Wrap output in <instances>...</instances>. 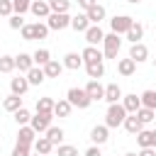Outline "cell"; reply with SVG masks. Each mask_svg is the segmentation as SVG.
<instances>
[{
    "label": "cell",
    "mask_w": 156,
    "mask_h": 156,
    "mask_svg": "<svg viewBox=\"0 0 156 156\" xmlns=\"http://www.w3.org/2000/svg\"><path fill=\"white\" fill-rule=\"evenodd\" d=\"M46 24H49V29L61 32V29L71 27V12H51V15L46 17Z\"/></svg>",
    "instance_id": "4"
},
{
    "label": "cell",
    "mask_w": 156,
    "mask_h": 156,
    "mask_svg": "<svg viewBox=\"0 0 156 156\" xmlns=\"http://www.w3.org/2000/svg\"><path fill=\"white\" fill-rule=\"evenodd\" d=\"M119 49H122V34H115V32L105 34V39H102V54H105V58H115L117 61Z\"/></svg>",
    "instance_id": "2"
},
{
    "label": "cell",
    "mask_w": 156,
    "mask_h": 156,
    "mask_svg": "<svg viewBox=\"0 0 156 156\" xmlns=\"http://www.w3.org/2000/svg\"><path fill=\"white\" fill-rule=\"evenodd\" d=\"M85 63H83V56L78 54V51H68L66 56H63V68H68V71H78V68H83Z\"/></svg>",
    "instance_id": "16"
},
{
    "label": "cell",
    "mask_w": 156,
    "mask_h": 156,
    "mask_svg": "<svg viewBox=\"0 0 156 156\" xmlns=\"http://www.w3.org/2000/svg\"><path fill=\"white\" fill-rule=\"evenodd\" d=\"M93 5H98V0H78V7L85 12V10H90Z\"/></svg>",
    "instance_id": "45"
},
{
    "label": "cell",
    "mask_w": 156,
    "mask_h": 156,
    "mask_svg": "<svg viewBox=\"0 0 156 156\" xmlns=\"http://www.w3.org/2000/svg\"><path fill=\"white\" fill-rule=\"evenodd\" d=\"M124 156H139V154H136V151H127Z\"/></svg>",
    "instance_id": "48"
},
{
    "label": "cell",
    "mask_w": 156,
    "mask_h": 156,
    "mask_svg": "<svg viewBox=\"0 0 156 156\" xmlns=\"http://www.w3.org/2000/svg\"><path fill=\"white\" fill-rule=\"evenodd\" d=\"M32 156H41V154H37V151H34V154H32Z\"/></svg>",
    "instance_id": "51"
},
{
    "label": "cell",
    "mask_w": 156,
    "mask_h": 156,
    "mask_svg": "<svg viewBox=\"0 0 156 156\" xmlns=\"http://www.w3.org/2000/svg\"><path fill=\"white\" fill-rule=\"evenodd\" d=\"M122 98H124V93H122V88H119L117 83H107V85H105V102H107V105L122 102Z\"/></svg>",
    "instance_id": "15"
},
{
    "label": "cell",
    "mask_w": 156,
    "mask_h": 156,
    "mask_svg": "<svg viewBox=\"0 0 156 156\" xmlns=\"http://www.w3.org/2000/svg\"><path fill=\"white\" fill-rule=\"evenodd\" d=\"M80 56H83V63L105 61V54H102V49H100V46H90V44H85V49L80 51Z\"/></svg>",
    "instance_id": "11"
},
{
    "label": "cell",
    "mask_w": 156,
    "mask_h": 156,
    "mask_svg": "<svg viewBox=\"0 0 156 156\" xmlns=\"http://www.w3.org/2000/svg\"><path fill=\"white\" fill-rule=\"evenodd\" d=\"M51 12H71V0H49Z\"/></svg>",
    "instance_id": "38"
},
{
    "label": "cell",
    "mask_w": 156,
    "mask_h": 156,
    "mask_svg": "<svg viewBox=\"0 0 156 156\" xmlns=\"http://www.w3.org/2000/svg\"><path fill=\"white\" fill-rule=\"evenodd\" d=\"M83 68H85V73H88V78H90V80H100V78L105 76V61H95V63H85Z\"/></svg>",
    "instance_id": "21"
},
{
    "label": "cell",
    "mask_w": 156,
    "mask_h": 156,
    "mask_svg": "<svg viewBox=\"0 0 156 156\" xmlns=\"http://www.w3.org/2000/svg\"><path fill=\"white\" fill-rule=\"evenodd\" d=\"M134 24V17H129V15H115L112 20H110V29L115 32V34H127L129 32V27Z\"/></svg>",
    "instance_id": "5"
},
{
    "label": "cell",
    "mask_w": 156,
    "mask_h": 156,
    "mask_svg": "<svg viewBox=\"0 0 156 156\" xmlns=\"http://www.w3.org/2000/svg\"><path fill=\"white\" fill-rule=\"evenodd\" d=\"M127 2H132V5H139V2H141V0H127Z\"/></svg>",
    "instance_id": "50"
},
{
    "label": "cell",
    "mask_w": 156,
    "mask_h": 156,
    "mask_svg": "<svg viewBox=\"0 0 156 156\" xmlns=\"http://www.w3.org/2000/svg\"><path fill=\"white\" fill-rule=\"evenodd\" d=\"M29 12L37 17V20H46L51 15V7H49V0H32V7Z\"/></svg>",
    "instance_id": "12"
},
{
    "label": "cell",
    "mask_w": 156,
    "mask_h": 156,
    "mask_svg": "<svg viewBox=\"0 0 156 156\" xmlns=\"http://www.w3.org/2000/svg\"><path fill=\"white\" fill-rule=\"evenodd\" d=\"M17 66H15V56H10V54H5V56H0V73H12Z\"/></svg>",
    "instance_id": "37"
},
{
    "label": "cell",
    "mask_w": 156,
    "mask_h": 156,
    "mask_svg": "<svg viewBox=\"0 0 156 156\" xmlns=\"http://www.w3.org/2000/svg\"><path fill=\"white\" fill-rule=\"evenodd\" d=\"M27 80H29V85H41L44 80H46V73H44V66H34V68H29L27 73Z\"/></svg>",
    "instance_id": "23"
},
{
    "label": "cell",
    "mask_w": 156,
    "mask_h": 156,
    "mask_svg": "<svg viewBox=\"0 0 156 156\" xmlns=\"http://www.w3.org/2000/svg\"><path fill=\"white\" fill-rule=\"evenodd\" d=\"M154 68H156V58H154Z\"/></svg>",
    "instance_id": "52"
},
{
    "label": "cell",
    "mask_w": 156,
    "mask_h": 156,
    "mask_svg": "<svg viewBox=\"0 0 156 156\" xmlns=\"http://www.w3.org/2000/svg\"><path fill=\"white\" fill-rule=\"evenodd\" d=\"M29 27H32V41H34V39H46L49 32H51L46 22H32Z\"/></svg>",
    "instance_id": "28"
},
{
    "label": "cell",
    "mask_w": 156,
    "mask_h": 156,
    "mask_svg": "<svg viewBox=\"0 0 156 156\" xmlns=\"http://www.w3.org/2000/svg\"><path fill=\"white\" fill-rule=\"evenodd\" d=\"M32 149H34V151H37V154H41V156H49V154H51V151H54V149H56V146H54V144H51V139H49V136H46V134H44V136H41V134H39V136H37V141H34V146H32Z\"/></svg>",
    "instance_id": "18"
},
{
    "label": "cell",
    "mask_w": 156,
    "mask_h": 156,
    "mask_svg": "<svg viewBox=\"0 0 156 156\" xmlns=\"http://www.w3.org/2000/svg\"><path fill=\"white\" fill-rule=\"evenodd\" d=\"M139 98H141V105H144V107L156 110V90H144Z\"/></svg>",
    "instance_id": "39"
},
{
    "label": "cell",
    "mask_w": 156,
    "mask_h": 156,
    "mask_svg": "<svg viewBox=\"0 0 156 156\" xmlns=\"http://www.w3.org/2000/svg\"><path fill=\"white\" fill-rule=\"evenodd\" d=\"M122 127H124V129H127L129 134H134V136H136V134H139V132L144 129V124H141V119L136 117V112H134V115H127V117H124V124H122Z\"/></svg>",
    "instance_id": "25"
},
{
    "label": "cell",
    "mask_w": 156,
    "mask_h": 156,
    "mask_svg": "<svg viewBox=\"0 0 156 156\" xmlns=\"http://www.w3.org/2000/svg\"><path fill=\"white\" fill-rule=\"evenodd\" d=\"M136 154H139V156H156V149H154V146H144V149H139Z\"/></svg>",
    "instance_id": "47"
},
{
    "label": "cell",
    "mask_w": 156,
    "mask_h": 156,
    "mask_svg": "<svg viewBox=\"0 0 156 156\" xmlns=\"http://www.w3.org/2000/svg\"><path fill=\"white\" fill-rule=\"evenodd\" d=\"M88 27H90V20H88L85 12H78V15L71 17V29H73V32H80V34H83Z\"/></svg>",
    "instance_id": "22"
},
{
    "label": "cell",
    "mask_w": 156,
    "mask_h": 156,
    "mask_svg": "<svg viewBox=\"0 0 156 156\" xmlns=\"http://www.w3.org/2000/svg\"><path fill=\"white\" fill-rule=\"evenodd\" d=\"M7 24H10V29H22L24 27V15H10L7 17Z\"/></svg>",
    "instance_id": "40"
},
{
    "label": "cell",
    "mask_w": 156,
    "mask_h": 156,
    "mask_svg": "<svg viewBox=\"0 0 156 156\" xmlns=\"http://www.w3.org/2000/svg\"><path fill=\"white\" fill-rule=\"evenodd\" d=\"M83 156H102V151H100V146H98V144H93V146H90Z\"/></svg>",
    "instance_id": "46"
},
{
    "label": "cell",
    "mask_w": 156,
    "mask_h": 156,
    "mask_svg": "<svg viewBox=\"0 0 156 156\" xmlns=\"http://www.w3.org/2000/svg\"><path fill=\"white\" fill-rule=\"evenodd\" d=\"M136 144H139V149L154 146V132H151V129H141V132L136 134Z\"/></svg>",
    "instance_id": "36"
},
{
    "label": "cell",
    "mask_w": 156,
    "mask_h": 156,
    "mask_svg": "<svg viewBox=\"0 0 156 156\" xmlns=\"http://www.w3.org/2000/svg\"><path fill=\"white\" fill-rule=\"evenodd\" d=\"M122 105H124V110H127L129 115H134V112L141 107V98H139L136 93H127V95L122 98Z\"/></svg>",
    "instance_id": "24"
},
{
    "label": "cell",
    "mask_w": 156,
    "mask_h": 156,
    "mask_svg": "<svg viewBox=\"0 0 156 156\" xmlns=\"http://www.w3.org/2000/svg\"><path fill=\"white\" fill-rule=\"evenodd\" d=\"M44 134H46V136L51 139V144H54V146H58V144L63 141V136H66V132H63L61 127H54V124H51V127H49V129H46Z\"/></svg>",
    "instance_id": "31"
},
{
    "label": "cell",
    "mask_w": 156,
    "mask_h": 156,
    "mask_svg": "<svg viewBox=\"0 0 156 156\" xmlns=\"http://www.w3.org/2000/svg\"><path fill=\"white\" fill-rule=\"evenodd\" d=\"M12 119L17 122V127H22V124H29V122H32V112H29L27 107H20L17 112H12Z\"/></svg>",
    "instance_id": "35"
},
{
    "label": "cell",
    "mask_w": 156,
    "mask_h": 156,
    "mask_svg": "<svg viewBox=\"0 0 156 156\" xmlns=\"http://www.w3.org/2000/svg\"><path fill=\"white\" fill-rule=\"evenodd\" d=\"M83 37H85V44H90V46H100L102 39H105V32L100 29V24H90V27L83 32Z\"/></svg>",
    "instance_id": "7"
},
{
    "label": "cell",
    "mask_w": 156,
    "mask_h": 156,
    "mask_svg": "<svg viewBox=\"0 0 156 156\" xmlns=\"http://www.w3.org/2000/svg\"><path fill=\"white\" fill-rule=\"evenodd\" d=\"M107 139H110V127H107V124H95V127L90 129V141H93V144L102 146V144H107Z\"/></svg>",
    "instance_id": "8"
},
{
    "label": "cell",
    "mask_w": 156,
    "mask_h": 156,
    "mask_svg": "<svg viewBox=\"0 0 156 156\" xmlns=\"http://www.w3.org/2000/svg\"><path fill=\"white\" fill-rule=\"evenodd\" d=\"M51 119H54V112H34L29 124L34 127V132H37V134H44V132L51 127Z\"/></svg>",
    "instance_id": "6"
},
{
    "label": "cell",
    "mask_w": 156,
    "mask_h": 156,
    "mask_svg": "<svg viewBox=\"0 0 156 156\" xmlns=\"http://www.w3.org/2000/svg\"><path fill=\"white\" fill-rule=\"evenodd\" d=\"M66 98H68V102L73 105V107H78V110H88L90 105H93V100H90V95L85 93V88H68V93H66Z\"/></svg>",
    "instance_id": "3"
},
{
    "label": "cell",
    "mask_w": 156,
    "mask_h": 156,
    "mask_svg": "<svg viewBox=\"0 0 156 156\" xmlns=\"http://www.w3.org/2000/svg\"><path fill=\"white\" fill-rule=\"evenodd\" d=\"M124 39L129 41V44H136V41H141L144 39V24H139L136 20H134V24L129 27V32L124 34Z\"/></svg>",
    "instance_id": "26"
},
{
    "label": "cell",
    "mask_w": 156,
    "mask_h": 156,
    "mask_svg": "<svg viewBox=\"0 0 156 156\" xmlns=\"http://www.w3.org/2000/svg\"><path fill=\"white\" fill-rule=\"evenodd\" d=\"M10 15H15L12 0H0V17H10Z\"/></svg>",
    "instance_id": "43"
},
{
    "label": "cell",
    "mask_w": 156,
    "mask_h": 156,
    "mask_svg": "<svg viewBox=\"0 0 156 156\" xmlns=\"http://www.w3.org/2000/svg\"><path fill=\"white\" fill-rule=\"evenodd\" d=\"M136 117H139V119H141V124L146 127V124H151V122H154L156 110H151V107H144V105H141V107L136 110Z\"/></svg>",
    "instance_id": "34"
},
{
    "label": "cell",
    "mask_w": 156,
    "mask_h": 156,
    "mask_svg": "<svg viewBox=\"0 0 156 156\" xmlns=\"http://www.w3.org/2000/svg\"><path fill=\"white\" fill-rule=\"evenodd\" d=\"M32 58H34V66H46V63L51 61V51H49V49H37V51L32 54Z\"/></svg>",
    "instance_id": "32"
},
{
    "label": "cell",
    "mask_w": 156,
    "mask_h": 156,
    "mask_svg": "<svg viewBox=\"0 0 156 156\" xmlns=\"http://www.w3.org/2000/svg\"><path fill=\"white\" fill-rule=\"evenodd\" d=\"M10 156H32V146H27V144H15V149H12Z\"/></svg>",
    "instance_id": "44"
},
{
    "label": "cell",
    "mask_w": 156,
    "mask_h": 156,
    "mask_svg": "<svg viewBox=\"0 0 156 156\" xmlns=\"http://www.w3.org/2000/svg\"><path fill=\"white\" fill-rule=\"evenodd\" d=\"M56 154L58 156H78V149L71 146V144H58L56 146Z\"/></svg>",
    "instance_id": "41"
},
{
    "label": "cell",
    "mask_w": 156,
    "mask_h": 156,
    "mask_svg": "<svg viewBox=\"0 0 156 156\" xmlns=\"http://www.w3.org/2000/svg\"><path fill=\"white\" fill-rule=\"evenodd\" d=\"M129 58H134L136 63H144V61H149V46H146L144 41H136V44H132V46H129Z\"/></svg>",
    "instance_id": "10"
},
{
    "label": "cell",
    "mask_w": 156,
    "mask_h": 156,
    "mask_svg": "<svg viewBox=\"0 0 156 156\" xmlns=\"http://www.w3.org/2000/svg\"><path fill=\"white\" fill-rule=\"evenodd\" d=\"M29 88H32V85H29V80H27V76H24V73H20L17 78H12V80H10V93H15V95H24Z\"/></svg>",
    "instance_id": "13"
},
{
    "label": "cell",
    "mask_w": 156,
    "mask_h": 156,
    "mask_svg": "<svg viewBox=\"0 0 156 156\" xmlns=\"http://www.w3.org/2000/svg\"><path fill=\"white\" fill-rule=\"evenodd\" d=\"M85 93L90 95V100H93V102H98V100H105V85H102L100 80H88V85H85Z\"/></svg>",
    "instance_id": "14"
},
{
    "label": "cell",
    "mask_w": 156,
    "mask_h": 156,
    "mask_svg": "<svg viewBox=\"0 0 156 156\" xmlns=\"http://www.w3.org/2000/svg\"><path fill=\"white\" fill-rule=\"evenodd\" d=\"M117 73L124 76V78L134 76V73H136V61L129 58V56H127V58H119V61H117Z\"/></svg>",
    "instance_id": "17"
},
{
    "label": "cell",
    "mask_w": 156,
    "mask_h": 156,
    "mask_svg": "<svg viewBox=\"0 0 156 156\" xmlns=\"http://www.w3.org/2000/svg\"><path fill=\"white\" fill-rule=\"evenodd\" d=\"M129 112L124 110V105L122 102H112V105H107V112H105V124L110 127V129H117V127H122L124 124V117H127Z\"/></svg>",
    "instance_id": "1"
},
{
    "label": "cell",
    "mask_w": 156,
    "mask_h": 156,
    "mask_svg": "<svg viewBox=\"0 0 156 156\" xmlns=\"http://www.w3.org/2000/svg\"><path fill=\"white\" fill-rule=\"evenodd\" d=\"M154 132V149H156V129H151Z\"/></svg>",
    "instance_id": "49"
},
{
    "label": "cell",
    "mask_w": 156,
    "mask_h": 156,
    "mask_svg": "<svg viewBox=\"0 0 156 156\" xmlns=\"http://www.w3.org/2000/svg\"><path fill=\"white\" fill-rule=\"evenodd\" d=\"M54 105H56V100H51L49 95H44V98H37V112H54Z\"/></svg>",
    "instance_id": "33"
},
{
    "label": "cell",
    "mask_w": 156,
    "mask_h": 156,
    "mask_svg": "<svg viewBox=\"0 0 156 156\" xmlns=\"http://www.w3.org/2000/svg\"><path fill=\"white\" fill-rule=\"evenodd\" d=\"M37 132H34V127L32 124H22L20 127V132H17V144H27V146H34V141H37Z\"/></svg>",
    "instance_id": "9"
},
{
    "label": "cell",
    "mask_w": 156,
    "mask_h": 156,
    "mask_svg": "<svg viewBox=\"0 0 156 156\" xmlns=\"http://www.w3.org/2000/svg\"><path fill=\"white\" fill-rule=\"evenodd\" d=\"M85 15H88V20H90V24H100L105 17H107V10H105V5H93L90 10H85Z\"/></svg>",
    "instance_id": "19"
},
{
    "label": "cell",
    "mask_w": 156,
    "mask_h": 156,
    "mask_svg": "<svg viewBox=\"0 0 156 156\" xmlns=\"http://www.w3.org/2000/svg\"><path fill=\"white\" fill-rule=\"evenodd\" d=\"M71 112H73V105L68 102V98L56 100V105H54V117H71Z\"/></svg>",
    "instance_id": "27"
},
{
    "label": "cell",
    "mask_w": 156,
    "mask_h": 156,
    "mask_svg": "<svg viewBox=\"0 0 156 156\" xmlns=\"http://www.w3.org/2000/svg\"><path fill=\"white\" fill-rule=\"evenodd\" d=\"M15 66H17V71H20V73H27L29 68H34V58H32V54L20 51V54L15 56Z\"/></svg>",
    "instance_id": "20"
},
{
    "label": "cell",
    "mask_w": 156,
    "mask_h": 156,
    "mask_svg": "<svg viewBox=\"0 0 156 156\" xmlns=\"http://www.w3.org/2000/svg\"><path fill=\"white\" fill-rule=\"evenodd\" d=\"M44 73H46V78H58V76L63 73V61H56V58H51V61L44 66Z\"/></svg>",
    "instance_id": "29"
},
{
    "label": "cell",
    "mask_w": 156,
    "mask_h": 156,
    "mask_svg": "<svg viewBox=\"0 0 156 156\" xmlns=\"http://www.w3.org/2000/svg\"><path fill=\"white\" fill-rule=\"evenodd\" d=\"M12 7H15V12H17V15H24V12H29L32 0H12Z\"/></svg>",
    "instance_id": "42"
},
{
    "label": "cell",
    "mask_w": 156,
    "mask_h": 156,
    "mask_svg": "<svg viewBox=\"0 0 156 156\" xmlns=\"http://www.w3.org/2000/svg\"><path fill=\"white\" fill-rule=\"evenodd\" d=\"M2 107H5L7 112H17L20 107H24V105H22V95H15V93H10V95L2 100Z\"/></svg>",
    "instance_id": "30"
}]
</instances>
